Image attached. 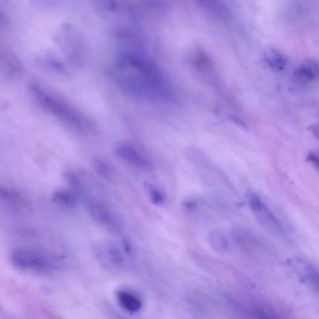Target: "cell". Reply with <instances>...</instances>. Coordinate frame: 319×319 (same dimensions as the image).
I'll return each instance as SVG.
<instances>
[{
	"label": "cell",
	"instance_id": "6da1fadb",
	"mask_svg": "<svg viewBox=\"0 0 319 319\" xmlns=\"http://www.w3.org/2000/svg\"><path fill=\"white\" fill-rule=\"evenodd\" d=\"M115 76L120 85L136 97L171 100L170 87L160 70L137 48L126 44L120 47L115 62Z\"/></svg>",
	"mask_w": 319,
	"mask_h": 319
},
{
	"label": "cell",
	"instance_id": "7a4b0ae2",
	"mask_svg": "<svg viewBox=\"0 0 319 319\" xmlns=\"http://www.w3.org/2000/svg\"><path fill=\"white\" fill-rule=\"evenodd\" d=\"M30 88L39 105L70 128L84 132L91 126L83 114L61 97L38 84H33Z\"/></svg>",
	"mask_w": 319,
	"mask_h": 319
},
{
	"label": "cell",
	"instance_id": "3957f363",
	"mask_svg": "<svg viewBox=\"0 0 319 319\" xmlns=\"http://www.w3.org/2000/svg\"><path fill=\"white\" fill-rule=\"evenodd\" d=\"M10 259L17 269L35 273H55L63 266L60 257L35 248H16L11 251Z\"/></svg>",
	"mask_w": 319,
	"mask_h": 319
},
{
	"label": "cell",
	"instance_id": "277c9868",
	"mask_svg": "<svg viewBox=\"0 0 319 319\" xmlns=\"http://www.w3.org/2000/svg\"><path fill=\"white\" fill-rule=\"evenodd\" d=\"M56 40L67 63L71 66L80 67L85 59L86 50L84 39L78 30L69 23L59 28Z\"/></svg>",
	"mask_w": 319,
	"mask_h": 319
},
{
	"label": "cell",
	"instance_id": "5b68a950",
	"mask_svg": "<svg viewBox=\"0 0 319 319\" xmlns=\"http://www.w3.org/2000/svg\"><path fill=\"white\" fill-rule=\"evenodd\" d=\"M288 264L299 281L319 295V268L300 257L288 260Z\"/></svg>",
	"mask_w": 319,
	"mask_h": 319
},
{
	"label": "cell",
	"instance_id": "8992f818",
	"mask_svg": "<svg viewBox=\"0 0 319 319\" xmlns=\"http://www.w3.org/2000/svg\"><path fill=\"white\" fill-rule=\"evenodd\" d=\"M248 199L251 210L264 227L275 234H281L284 233L281 223L262 202L260 198L255 194L250 193L248 196Z\"/></svg>",
	"mask_w": 319,
	"mask_h": 319
},
{
	"label": "cell",
	"instance_id": "52a82bcc",
	"mask_svg": "<svg viewBox=\"0 0 319 319\" xmlns=\"http://www.w3.org/2000/svg\"><path fill=\"white\" fill-rule=\"evenodd\" d=\"M97 255L102 264L109 269H120L124 266L122 251L117 245L108 243L99 248Z\"/></svg>",
	"mask_w": 319,
	"mask_h": 319
},
{
	"label": "cell",
	"instance_id": "ba28073f",
	"mask_svg": "<svg viewBox=\"0 0 319 319\" xmlns=\"http://www.w3.org/2000/svg\"><path fill=\"white\" fill-rule=\"evenodd\" d=\"M115 152L121 159L137 167L146 168L149 166L146 158L131 144L119 143L115 146Z\"/></svg>",
	"mask_w": 319,
	"mask_h": 319
},
{
	"label": "cell",
	"instance_id": "9c48e42d",
	"mask_svg": "<svg viewBox=\"0 0 319 319\" xmlns=\"http://www.w3.org/2000/svg\"><path fill=\"white\" fill-rule=\"evenodd\" d=\"M115 296L118 306L129 314H135L142 308V300L129 289L120 288L115 291Z\"/></svg>",
	"mask_w": 319,
	"mask_h": 319
},
{
	"label": "cell",
	"instance_id": "30bf717a",
	"mask_svg": "<svg viewBox=\"0 0 319 319\" xmlns=\"http://www.w3.org/2000/svg\"><path fill=\"white\" fill-rule=\"evenodd\" d=\"M293 80L301 84L319 81V63L314 60L304 62L293 71Z\"/></svg>",
	"mask_w": 319,
	"mask_h": 319
},
{
	"label": "cell",
	"instance_id": "8fae6325",
	"mask_svg": "<svg viewBox=\"0 0 319 319\" xmlns=\"http://www.w3.org/2000/svg\"><path fill=\"white\" fill-rule=\"evenodd\" d=\"M91 218L97 224L107 225L113 221V214L111 209L105 202L100 200L93 199L87 206Z\"/></svg>",
	"mask_w": 319,
	"mask_h": 319
},
{
	"label": "cell",
	"instance_id": "7c38bea8",
	"mask_svg": "<svg viewBox=\"0 0 319 319\" xmlns=\"http://www.w3.org/2000/svg\"><path fill=\"white\" fill-rule=\"evenodd\" d=\"M51 200L56 205L68 208L77 207L79 202L78 198L74 192L63 188L54 191Z\"/></svg>",
	"mask_w": 319,
	"mask_h": 319
},
{
	"label": "cell",
	"instance_id": "4fadbf2b",
	"mask_svg": "<svg viewBox=\"0 0 319 319\" xmlns=\"http://www.w3.org/2000/svg\"><path fill=\"white\" fill-rule=\"evenodd\" d=\"M208 241L211 249L219 254L227 253L230 248L228 239L218 230H213L208 234Z\"/></svg>",
	"mask_w": 319,
	"mask_h": 319
},
{
	"label": "cell",
	"instance_id": "5bb4252c",
	"mask_svg": "<svg viewBox=\"0 0 319 319\" xmlns=\"http://www.w3.org/2000/svg\"><path fill=\"white\" fill-rule=\"evenodd\" d=\"M265 61L274 70L281 71L286 68L287 59L284 55L276 50H270L265 56Z\"/></svg>",
	"mask_w": 319,
	"mask_h": 319
},
{
	"label": "cell",
	"instance_id": "9a60e30c",
	"mask_svg": "<svg viewBox=\"0 0 319 319\" xmlns=\"http://www.w3.org/2000/svg\"><path fill=\"white\" fill-rule=\"evenodd\" d=\"M0 197H1L2 201L5 202L13 208H20L24 204V199L21 194L11 189L1 188Z\"/></svg>",
	"mask_w": 319,
	"mask_h": 319
},
{
	"label": "cell",
	"instance_id": "2e32d148",
	"mask_svg": "<svg viewBox=\"0 0 319 319\" xmlns=\"http://www.w3.org/2000/svg\"><path fill=\"white\" fill-rule=\"evenodd\" d=\"M93 167L96 174L103 179L111 180L115 176L114 168L109 163L101 159H95L93 161Z\"/></svg>",
	"mask_w": 319,
	"mask_h": 319
},
{
	"label": "cell",
	"instance_id": "e0dca14e",
	"mask_svg": "<svg viewBox=\"0 0 319 319\" xmlns=\"http://www.w3.org/2000/svg\"><path fill=\"white\" fill-rule=\"evenodd\" d=\"M256 319H284L276 310L268 307H258L254 309Z\"/></svg>",
	"mask_w": 319,
	"mask_h": 319
},
{
	"label": "cell",
	"instance_id": "ac0fdd59",
	"mask_svg": "<svg viewBox=\"0 0 319 319\" xmlns=\"http://www.w3.org/2000/svg\"><path fill=\"white\" fill-rule=\"evenodd\" d=\"M146 191L148 192L150 199L155 205H162L165 201V197L159 189L154 187L149 183L145 185Z\"/></svg>",
	"mask_w": 319,
	"mask_h": 319
},
{
	"label": "cell",
	"instance_id": "d6986e66",
	"mask_svg": "<svg viewBox=\"0 0 319 319\" xmlns=\"http://www.w3.org/2000/svg\"><path fill=\"white\" fill-rule=\"evenodd\" d=\"M44 66H46L49 68L52 67V68L58 70L59 72H65L66 71V68H64V64H62L61 62L58 61V59L54 57H51L50 56H47L46 57L43 58L40 60Z\"/></svg>",
	"mask_w": 319,
	"mask_h": 319
},
{
	"label": "cell",
	"instance_id": "ffe728a7",
	"mask_svg": "<svg viewBox=\"0 0 319 319\" xmlns=\"http://www.w3.org/2000/svg\"><path fill=\"white\" fill-rule=\"evenodd\" d=\"M307 161L311 163L316 167L319 169V157L317 154L313 153V152H309L307 155Z\"/></svg>",
	"mask_w": 319,
	"mask_h": 319
},
{
	"label": "cell",
	"instance_id": "44dd1931",
	"mask_svg": "<svg viewBox=\"0 0 319 319\" xmlns=\"http://www.w3.org/2000/svg\"><path fill=\"white\" fill-rule=\"evenodd\" d=\"M308 130L310 133L319 140V124H312L309 126Z\"/></svg>",
	"mask_w": 319,
	"mask_h": 319
}]
</instances>
